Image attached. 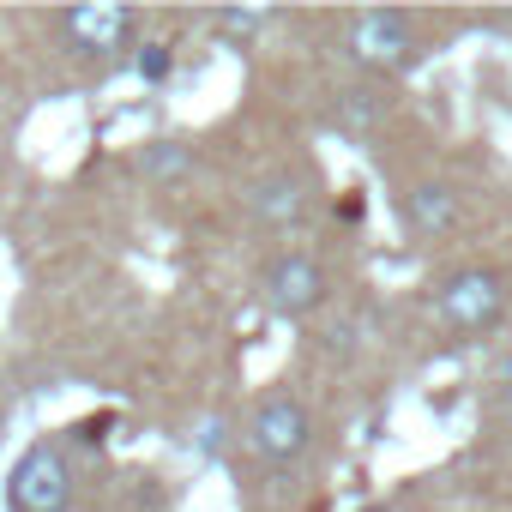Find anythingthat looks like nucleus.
Wrapping results in <instances>:
<instances>
[{"label":"nucleus","instance_id":"nucleus-1","mask_svg":"<svg viewBox=\"0 0 512 512\" xmlns=\"http://www.w3.org/2000/svg\"><path fill=\"white\" fill-rule=\"evenodd\" d=\"M434 308H440L446 332L476 338V332H488V326L506 314V278H500L494 266H458L452 278H440Z\"/></svg>","mask_w":512,"mask_h":512},{"label":"nucleus","instance_id":"nucleus-2","mask_svg":"<svg viewBox=\"0 0 512 512\" xmlns=\"http://www.w3.org/2000/svg\"><path fill=\"white\" fill-rule=\"evenodd\" d=\"M7 506L13 512H67L73 506V464L55 440H37L13 476H7Z\"/></svg>","mask_w":512,"mask_h":512},{"label":"nucleus","instance_id":"nucleus-3","mask_svg":"<svg viewBox=\"0 0 512 512\" xmlns=\"http://www.w3.org/2000/svg\"><path fill=\"white\" fill-rule=\"evenodd\" d=\"M308 440H314V416L290 392L253 404V416H247V452L260 458V464H290V458L308 452Z\"/></svg>","mask_w":512,"mask_h":512},{"label":"nucleus","instance_id":"nucleus-4","mask_svg":"<svg viewBox=\"0 0 512 512\" xmlns=\"http://www.w3.org/2000/svg\"><path fill=\"white\" fill-rule=\"evenodd\" d=\"M61 37H67V49L73 55H85V61H109V55H133L139 43V25H145V13L139 7H67L61 19Z\"/></svg>","mask_w":512,"mask_h":512},{"label":"nucleus","instance_id":"nucleus-5","mask_svg":"<svg viewBox=\"0 0 512 512\" xmlns=\"http://www.w3.org/2000/svg\"><path fill=\"white\" fill-rule=\"evenodd\" d=\"M344 55L368 73H398L416 61V25L404 13H356L344 25Z\"/></svg>","mask_w":512,"mask_h":512},{"label":"nucleus","instance_id":"nucleus-6","mask_svg":"<svg viewBox=\"0 0 512 512\" xmlns=\"http://www.w3.org/2000/svg\"><path fill=\"white\" fill-rule=\"evenodd\" d=\"M326 290H332V278H326V266L314 253H284V260H272V272L260 278L266 308L284 314V320H308L326 302Z\"/></svg>","mask_w":512,"mask_h":512},{"label":"nucleus","instance_id":"nucleus-7","mask_svg":"<svg viewBox=\"0 0 512 512\" xmlns=\"http://www.w3.org/2000/svg\"><path fill=\"white\" fill-rule=\"evenodd\" d=\"M308 175H296V169H278V175H260L247 187V205H253V217L260 223H272V229H290L302 211H308Z\"/></svg>","mask_w":512,"mask_h":512},{"label":"nucleus","instance_id":"nucleus-8","mask_svg":"<svg viewBox=\"0 0 512 512\" xmlns=\"http://www.w3.org/2000/svg\"><path fill=\"white\" fill-rule=\"evenodd\" d=\"M458 187L452 181H410L404 193H398V217L416 229V235H446L452 223H458Z\"/></svg>","mask_w":512,"mask_h":512},{"label":"nucleus","instance_id":"nucleus-9","mask_svg":"<svg viewBox=\"0 0 512 512\" xmlns=\"http://www.w3.org/2000/svg\"><path fill=\"white\" fill-rule=\"evenodd\" d=\"M272 7H217L211 13V31L217 37H229V43H253V37H266L272 31Z\"/></svg>","mask_w":512,"mask_h":512},{"label":"nucleus","instance_id":"nucleus-10","mask_svg":"<svg viewBox=\"0 0 512 512\" xmlns=\"http://www.w3.org/2000/svg\"><path fill=\"white\" fill-rule=\"evenodd\" d=\"M139 169H145L151 181H181V175L193 169V151H187L181 139H151V145H139Z\"/></svg>","mask_w":512,"mask_h":512},{"label":"nucleus","instance_id":"nucleus-11","mask_svg":"<svg viewBox=\"0 0 512 512\" xmlns=\"http://www.w3.org/2000/svg\"><path fill=\"white\" fill-rule=\"evenodd\" d=\"M338 121L350 127V133H374L380 121H386V97L380 91H338Z\"/></svg>","mask_w":512,"mask_h":512},{"label":"nucleus","instance_id":"nucleus-12","mask_svg":"<svg viewBox=\"0 0 512 512\" xmlns=\"http://www.w3.org/2000/svg\"><path fill=\"white\" fill-rule=\"evenodd\" d=\"M133 73H139L145 85H163V79L175 73V49H169V43H139V49H133Z\"/></svg>","mask_w":512,"mask_h":512},{"label":"nucleus","instance_id":"nucleus-13","mask_svg":"<svg viewBox=\"0 0 512 512\" xmlns=\"http://www.w3.org/2000/svg\"><path fill=\"white\" fill-rule=\"evenodd\" d=\"M223 434H229L223 416H217V422H199V452H223Z\"/></svg>","mask_w":512,"mask_h":512},{"label":"nucleus","instance_id":"nucleus-14","mask_svg":"<svg viewBox=\"0 0 512 512\" xmlns=\"http://www.w3.org/2000/svg\"><path fill=\"white\" fill-rule=\"evenodd\" d=\"M494 386H500V398H506V404H512V356H506V362H500V374H494Z\"/></svg>","mask_w":512,"mask_h":512}]
</instances>
